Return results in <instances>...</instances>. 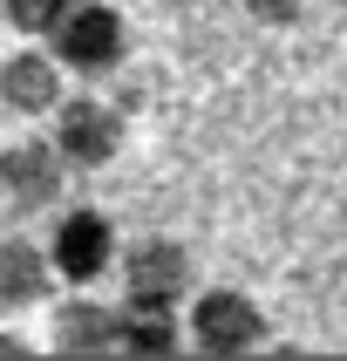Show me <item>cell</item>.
<instances>
[{"label": "cell", "instance_id": "obj_1", "mask_svg": "<svg viewBox=\"0 0 347 361\" xmlns=\"http://www.w3.org/2000/svg\"><path fill=\"white\" fill-rule=\"evenodd\" d=\"M116 245H122V232H116V219L102 204H55L48 212V232H41L48 273L68 293H96L116 273Z\"/></svg>", "mask_w": 347, "mask_h": 361}, {"label": "cell", "instance_id": "obj_2", "mask_svg": "<svg viewBox=\"0 0 347 361\" xmlns=\"http://www.w3.org/2000/svg\"><path fill=\"white\" fill-rule=\"evenodd\" d=\"M116 280H122L116 307H130V314H177L191 300V286H198V259L170 232H143V239L116 245Z\"/></svg>", "mask_w": 347, "mask_h": 361}, {"label": "cell", "instance_id": "obj_3", "mask_svg": "<svg viewBox=\"0 0 347 361\" xmlns=\"http://www.w3.org/2000/svg\"><path fill=\"white\" fill-rule=\"evenodd\" d=\"M48 55H55L61 75H75V82H109L130 61V20H122V7L116 0H75L55 20Z\"/></svg>", "mask_w": 347, "mask_h": 361}, {"label": "cell", "instance_id": "obj_4", "mask_svg": "<svg viewBox=\"0 0 347 361\" xmlns=\"http://www.w3.org/2000/svg\"><path fill=\"white\" fill-rule=\"evenodd\" d=\"M177 327L184 341L198 348V355H259L272 321H265V307L245 293V286H191V307H177Z\"/></svg>", "mask_w": 347, "mask_h": 361}, {"label": "cell", "instance_id": "obj_5", "mask_svg": "<svg viewBox=\"0 0 347 361\" xmlns=\"http://www.w3.org/2000/svg\"><path fill=\"white\" fill-rule=\"evenodd\" d=\"M122 130H130V116H122L116 96H96V89H75V96L55 102V116H48V150L61 157V171L75 178V171H109L122 150Z\"/></svg>", "mask_w": 347, "mask_h": 361}, {"label": "cell", "instance_id": "obj_6", "mask_svg": "<svg viewBox=\"0 0 347 361\" xmlns=\"http://www.w3.org/2000/svg\"><path fill=\"white\" fill-rule=\"evenodd\" d=\"M55 204H68V171L48 150V137L41 130L0 137V212L14 225H27L41 212H55Z\"/></svg>", "mask_w": 347, "mask_h": 361}, {"label": "cell", "instance_id": "obj_7", "mask_svg": "<svg viewBox=\"0 0 347 361\" xmlns=\"http://www.w3.org/2000/svg\"><path fill=\"white\" fill-rule=\"evenodd\" d=\"M61 96H68V75L55 68L48 48H0V116L48 123Z\"/></svg>", "mask_w": 347, "mask_h": 361}, {"label": "cell", "instance_id": "obj_8", "mask_svg": "<svg viewBox=\"0 0 347 361\" xmlns=\"http://www.w3.org/2000/svg\"><path fill=\"white\" fill-rule=\"evenodd\" d=\"M116 334H122V307L102 300V293H61L48 300V348L55 355H116Z\"/></svg>", "mask_w": 347, "mask_h": 361}, {"label": "cell", "instance_id": "obj_9", "mask_svg": "<svg viewBox=\"0 0 347 361\" xmlns=\"http://www.w3.org/2000/svg\"><path fill=\"white\" fill-rule=\"evenodd\" d=\"M55 300V273H48V252H41V232L27 225H7L0 232V314L20 321L34 307Z\"/></svg>", "mask_w": 347, "mask_h": 361}, {"label": "cell", "instance_id": "obj_10", "mask_svg": "<svg viewBox=\"0 0 347 361\" xmlns=\"http://www.w3.org/2000/svg\"><path fill=\"white\" fill-rule=\"evenodd\" d=\"M68 7H75V0H0V27L20 35V41H48Z\"/></svg>", "mask_w": 347, "mask_h": 361}, {"label": "cell", "instance_id": "obj_11", "mask_svg": "<svg viewBox=\"0 0 347 361\" xmlns=\"http://www.w3.org/2000/svg\"><path fill=\"white\" fill-rule=\"evenodd\" d=\"M239 7L259 20V27H293V20L306 14V0H239Z\"/></svg>", "mask_w": 347, "mask_h": 361}, {"label": "cell", "instance_id": "obj_12", "mask_svg": "<svg viewBox=\"0 0 347 361\" xmlns=\"http://www.w3.org/2000/svg\"><path fill=\"white\" fill-rule=\"evenodd\" d=\"M0 48H7V27H0Z\"/></svg>", "mask_w": 347, "mask_h": 361}]
</instances>
